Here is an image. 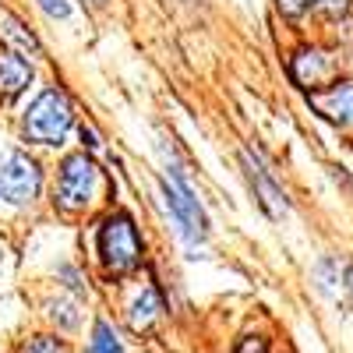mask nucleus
<instances>
[{
  "label": "nucleus",
  "mask_w": 353,
  "mask_h": 353,
  "mask_svg": "<svg viewBox=\"0 0 353 353\" xmlns=\"http://www.w3.org/2000/svg\"><path fill=\"white\" fill-rule=\"evenodd\" d=\"M71 128V103L64 92H43L25 113V134L32 141H43V145H57Z\"/></svg>",
  "instance_id": "f257e3e1"
},
{
  "label": "nucleus",
  "mask_w": 353,
  "mask_h": 353,
  "mask_svg": "<svg viewBox=\"0 0 353 353\" xmlns=\"http://www.w3.org/2000/svg\"><path fill=\"white\" fill-rule=\"evenodd\" d=\"M99 254L106 261L110 272H128L138 265L141 258V241H138V230L128 216H113L103 223L99 233Z\"/></svg>",
  "instance_id": "f03ea898"
},
{
  "label": "nucleus",
  "mask_w": 353,
  "mask_h": 353,
  "mask_svg": "<svg viewBox=\"0 0 353 353\" xmlns=\"http://www.w3.org/2000/svg\"><path fill=\"white\" fill-rule=\"evenodd\" d=\"M99 188V170L92 166V159L85 156H71L61 170V184H57V198L64 209H85L96 198Z\"/></svg>",
  "instance_id": "7ed1b4c3"
},
{
  "label": "nucleus",
  "mask_w": 353,
  "mask_h": 353,
  "mask_svg": "<svg viewBox=\"0 0 353 353\" xmlns=\"http://www.w3.org/2000/svg\"><path fill=\"white\" fill-rule=\"evenodd\" d=\"M36 194H39V166L32 159L14 152L0 163V198L11 205H25Z\"/></svg>",
  "instance_id": "20e7f679"
},
{
  "label": "nucleus",
  "mask_w": 353,
  "mask_h": 353,
  "mask_svg": "<svg viewBox=\"0 0 353 353\" xmlns=\"http://www.w3.org/2000/svg\"><path fill=\"white\" fill-rule=\"evenodd\" d=\"M163 191H166V205H170V212L176 216V223L184 226V233L191 241H198V237H205V212H201V205H198V198L188 191V184L181 181V176H176V181L170 184H163Z\"/></svg>",
  "instance_id": "39448f33"
},
{
  "label": "nucleus",
  "mask_w": 353,
  "mask_h": 353,
  "mask_svg": "<svg viewBox=\"0 0 353 353\" xmlns=\"http://www.w3.org/2000/svg\"><path fill=\"white\" fill-rule=\"evenodd\" d=\"M311 106L336 124H353V81H339L329 92H311Z\"/></svg>",
  "instance_id": "423d86ee"
},
{
  "label": "nucleus",
  "mask_w": 353,
  "mask_h": 353,
  "mask_svg": "<svg viewBox=\"0 0 353 353\" xmlns=\"http://www.w3.org/2000/svg\"><path fill=\"white\" fill-rule=\"evenodd\" d=\"M28 78H32V71H28V64L21 61V57L0 53V92H4V96H18L21 88L28 85Z\"/></svg>",
  "instance_id": "0eeeda50"
},
{
  "label": "nucleus",
  "mask_w": 353,
  "mask_h": 353,
  "mask_svg": "<svg viewBox=\"0 0 353 353\" xmlns=\"http://www.w3.org/2000/svg\"><path fill=\"white\" fill-rule=\"evenodd\" d=\"M159 311H163V304H159V297H156V290H145L141 297L131 304V325H134V329H149L152 321L159 318Z\"/></svg>",
  "instance_id": "6e6552de"
},
{
  "label": "nucleus",
  "mask_w": 353,
  "mask_h": 353,
  "mask_svg": "<svg viewBox=\"0 0 353 353\" xmlns=\"http://www.w3.org/2000/svg\"><path fill=\"white\" fill-rule=\"evenodd\" d=\"M293 74H297V81H304V85H311V81H318L321 74H325V57L321 53H297L293 57Z\"/></svg>",
  "instance_id": "1a4fd4ad"
},
{
  "label": "nucleus",
  "mask_w": 353,
  "mask_h": 353,
  "mask_svg": "<svg viewBox=\"0 0 353 353\" xmlns=\"http://www.w3.org/2000/svg\"><path fill=\"white\" fill-rule=\"evenodd\" d=\"M88 353H124V346L106 321H99L96 332H92V343H88Z\"/></svg>",
  "instance_id": "9d476101"
},
{
  "label": "nucleus",
  "mask_w": 353,
  "mask_h": 353,
  "mask_svg": "<svg viewBox=\"0 0 353 353\" xmlns=\"http://www.w3.org/2000/svg\"><path fill=\"white\" fill-rule=\"evenodd\" d=\"M21 353H64V350H61V343L50 339V336H36V339H28V346Z\"/></svg>",
  "instance_id": "9b49d317"
},
{
  "label": "nucleus",
  "mask_w": 353,
  "mask_h": 353,
  "mask_svg": "<svg viewBox=\"0 0 353 353\" xmlns=\"http://www.w3.org/2000/svg\"><path fill=\"white\" fill-rule=\"evenodd\" d=\"M39 4H43V11H46L50 18H68V14H71L68 0H39Z\"/></svg>",
  "instance_id": "f8f14e48"
},
{
  "label": "nucleus",
  "mask_w": 353,
  "mask_h": 353,
  "mask_svg": "<svg viewBox=\"0 0 353 353\" xmlns=\"http://www.w3.org/2000/svg\"><path fill=\"white\" fill-rule=\"evenodd\" d=\"M276 4H279V11H283V14H290V18H293V14H301L304 8H311L314 0H276Z\"/></svg>",
  "instance_id": "ddd939ff"
},
{
  "label": "nucleus",
  "mask_w": 353,
  "mask_h": 353,
  "mask_svg": "<svg viewBox=\"0 0 353 353\" xmlns=\"http://www.w3.org/2000/svg\"><path fill=\"white\" fill-rule=\"evenodd\" d=\"M237 353H265V343L261 339H244Z\"/></svg>",
  "instance_id": "4468645a"
}]
</instances>
